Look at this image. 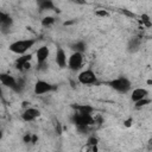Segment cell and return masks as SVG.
Instances as JSON below:
<instances>
[{
	"label": "cell",
	"mask_w": 152,
	"mask_h": 152,
	"mask_svg": "<svg viewBox=\"0 0 152 152\" xmlns=\"http://www.w3.org/2000/svg\"><path fill=\"white\" fill-rule=\"evenodd\" d=\"M49 55H50V50L48 46L43 45L40 48L37 49L36 51V59H37V66L40 68V66H44L48 58H49Z\"/></svg>",
	"instance_id": "obj_9"
},
{
	"label": "cell",
	"mask_w": 152,
	"mask_h": 152,
	"mask_svg": "<svg viewBox=\"0 0 152 152\" xmlns=\"http://www.w3.org/2000/svg\"><path fill=\"white\" fill-rule=\"evenodd\" d=\"M97 142H99V139L95 135H90L88 138V140H87V145L88 146H95V145H97Z\"/></svg>",
	"instance_id": "obj_20"
},
{
	"label": "cell",
	"mask_w": 152,
	"mask_h": 152,
	"mask_svg": "<svg viewBox=\"0 0 152 152\" xmlns=\"http://www.w3.org/2000/svg\"><path fill=\"white\" fill-rule=\"evenodd\" d=\"M40 116V110L38 108H34V107H27L23 114H21V119L25 121V122H31V121H34L36 119H38Z\"/></svg>",
	"instance_id": "obj_10"
},
{
	"label": "cell",
	"mask_w": 152,
	"mask_h": 152,
	"mask_svg": "<svg viewBox=\"0 0 152 152\" xmlns=\"http://www.w3.org/2000/svg\"><path fill=\"white\" fill-rule=\"evenodd\" d=\"M36 44V39L33 38H27V39H19L14 40L8 45V50L15 55H24L26 53L33 45Z\"/></svg>",
	"instance_id": "obj_2"
},
{
	"label": "cell",
	"mask_w": 152,
	"mask_h": 152,
	"mask_svg": "<svg viewBox=\"0 0 152 152\" xmlns=\"http://www.w3.org/2000/svg\"><path fill=\"white\" fill-rule=\"evenodd\" d=\"M95 15L100 18H106V17H109V12L106 10H97L95 11Z\"/></svg>",
	"instance_id": "obj_21"
},
{
	"label": "cell",
	"mask_w": 152,
	"mask_h": 152,
	"mask_svg": "<svg viewBox=\"0 0 152 152\" xmlns=\"http://www.w3.org/2000/svg\"><path fill=\"white\" fill-rule=\"evenodd\" d=\"M77 113H82V114H93L94 108L89 104H72L71 106Z\"/></svg>",
	"instance_id": "obj_15"
},
{
	"label": "cell",
	"mask_w": 152,
	"mask_h": 152,
	"mask_svg": "<svg viewBox=\"0 0 152 152\" xmlns=\"http://www.w3.org/2000/svg\"><path fill=\"white\" fill-rule=\"evenodd\" d=\"M71 122L75 126H81V125H87L90 126L95 122V119L93 118V114H82V113H75L71 116Z\"/></svg>",
	"instance_id": "obj_7"
},
{
	"label": "cell",
	"mask_w": 152,
	"mask_h": 152,
	"mask_svg": "<svg viewBox=\"0 0 152 152\" xmlns=\"http://www.w3.org/2000/svg\"><path fill=\"white\" fill-rule=\"evenodd\" d=\"M36 2L40 11H57L58 10L56 8L52 0H36Z\"/></svg>",
	"instance_id": "obj_13"
},
{
	"label": "cell",
	"mask_w": 152,
	"mask_h": 152,
	"mask_svg": "<svg viewBox=\"0 0 152 152\" xmlns=\"http://www.w3.org/2000/svg\"><path fill=\"white\" fill-rule=\"evenodd\" d=\"M77 81L83 86H91V84L97 83V77H96V74L91 69H86L78 74Z\"/></svg>",
	"instance_id": "obj_6"
},
{
	"label": "cell",
	"mask_w": 152,
	"mask_h": 152,
	"mask_svg": "<svg viewBox=\"0 0 152 152\" xmlns=\"http://www.w3.org/2000/svg\"><path fill=\"white\" fill-rule=\"evenodd\" d=\"M83 65V53L72 51V53L68 58L66 68L71 71H78Z\"/></svg>",
	"instance_id": "obj_5"
},
{
	"label": "cell",
	"mask_w": 152,
	"mask_h": 152,
	"mask_svg": "<svg viewBox=\"0 0 152 152\" xmlns=\"http://www.w3.org/2000/svg\"><path fill=\"white\" fill-rule=\"evenodd\" d=\"M32 137H33V134H30V133H27L26 135H24V138H23L24 142H26V144L32 142Z\"/></svg>",
	"instance_id": "obj_23"
},
{
	"label": "cell",
	"mask_w": 152,
	"mask_h": 152,
	"mask_svg": "<svg viewBox=\"0 0 152 152\" xmlns=\"http://www.w3.org/2000/svg\"><path fill=\"white\" fill-rule=\"evenodd\" d=\"M55 61H56V64L61 68V69H64L66 68V63H68V57H66V53L64 51L63 48L61 46H57V50H56V56H55Z\"/></svg>",
	"instance_id": "obj_11"
},
{
	"label": "cell",
	"mask_w": 152,
	"mask_h": 152,
	"mask_svg": "<svg viewBox=\"0 0 152 152\" xmlns=\"http://www.w3.org/2000/svg\"><path fill=\"white\" fill-rule=\"evenodd\" d=\"M56 89H57V86H55V84H52V83H50L48 81H44V80H37L34 86H33V93L37 96L51 93V91H53Z\"/></svg>",
	"instance_id": "obj_3"
},
{
	"label": "cell",
	"mask_w": 152,
	"mask_h": 152,
	"mask_svg": "<svg viewBox=\"0 0 152 152\" xmlns=\"http://www.w3.org/2000/svg\"><path fill=\"white\" fill-rule=\"evenodd\" d=\"M76 129L81 133V134H87L89 131V126L87 125H81V126H76Z\"/></svg>",
	"instance_id": "obj_22"
},
{
	"label": "cell",
	"mask_w": 152,
	"mask_h": 152,
	"mask_svg": "<svg viewBox=\"0 0 152 152\" xmlns=\"http://www.w3.org/2000/svg\"><path fill=\"white\" fill-rule=\"evenodd\" d=\"M148 90L146 89V88H135V89H133V91H132V94H131V100L133 101V102H137V101H139V100H141V99H144V97H147L148 96Z\"/></svg>",
	"instance_id": "obj_12"
},
{
	"label": "cell",
	"mask_w": 152,
	"mask_h": 152,
	"mask_svg": "<svg viewBox=\"0 0 152 152\" xmlns=\"http://www.w3.org/2000/svg\"><path fill=\"white\" fill-rule=\"evenodd\" d=\"M12 24H13V19L7 13L2 12L0 14V26L2 28H10L12 26Z\"/></svg>",
	"instance_id": "obj_14"
},
{
	"label": "cell",
	"mask_w": 152,
	"mask_h": 152,
	"mask_svg": "<svg viewBox=\"0 0 152 152\" xmlns=\"http://www.w3.org/2000/svg\"><path fill=\"white\" fill-rule=\"evenodd\" d=\"M0 84H1V83H0ZM1 96H2V89H1V86H0V97H1Z\"/></svg>",
	"instance_id": "obj_25"
},
{
	"label": "cell",
	"mask_w": 152,
	"mask_h": 152,
	"mask_svg": "<svg viewBox=\"0 0 152 152\" xmlns=\"http://www.w3.org/2000/svg\"><path fill=\"white\" fill-rule=\"evenodd\" d=\"M1 137H2V131H0V139H1Z\"/></svg>",
	"instance_id": "obj_26"
},
{
	"label": "cell",
	"mask_w": 152,
	"mask_h": 152,
	"mask_svg": "<svg viewBox=\"0 0 152 152\" xmlns=\"http://www.w3.org/2000/svg\"><path fill=\"white\" fill-rule=\"evenodd\" d=\"M0 83L7 88L13 89L14 91H20L21 90V84H19V82L15 80L14 76H12L8 72H0Z\"/></svg>",
	"instance_id": "obj_4"
},
{
	"label": "cell",
	"mask_w": 152,
	"mask_h": 152,
	"mask_svg": "<svg viewBox=\"0 0 152 152\" xmlns=\"http://www.w3.org/2000/svg\"><path fill=\"white\" fill-rule=\"evenodd\" d=\"M148 103H151V99H148V96H147V97H144V99L134 102V106H135V108H141V107H145Z\"/></svg>",
	"instance_id": "obj_19"
},
{
	"label": "cell",
	"mask_w": 152,
	"mask_h": 152,
	"mask_svg": "<svg viewBox=\"0 0 152 152\" xmlns=\"http://www.w3.org/2000/svg\"><path fill=\"white\" fill-rule=\"evenodd\" d=\"M106 84L109 88H112L113 90H115L116 93H120V94H126L132 89L131 81L125 76H119V77H115L110 81H107Z\"/></svg>",
	"instance_id": "obj_1"
},
{
	"label": "cell",
	"mask_w": 152,
	"mask_h": 152,
	"mask_svg": "<svg viewBox=\"0 0 152 152\" xmlns=\"http://www.w3.org/2000/svg\"><path fill=\"white\" fill-rule=\"evenodd\" d=\"M132 124H133V118H128V119H126V120L124 121V125H125L126 127H131Z\"/></svg>",
	"instance_id": "obj_24"
},
{
	"label": "cell",
	"mask_w": 152,
	"mask_h": 152,
	"mask_svg": "<svg viewBox=\"0 0 152 152\" xmlns=\"http://www.w3.org/2000/svg\"><path fill=\"white\" fill-rule=\"evenodd\" d=\"M31 59H32V55L31 53L19 55V57L14 62V66L18 70H27V69L31 68Z\"/></svg>",
	"instance_id": "obj_8"
},
{
	"label": "cell",
	"mask_w": 152,
	"mask_h": 152,
	"mask_svg": "<svg viewBox=\"0 0 152 152\" xmlns=\"http://www.w3.org/2000/svg\"><path fill=\"white\" fill-rule=\"evenodd\" d=\"M140 43L141 40L139 38H132L129 42H128V45H127V49L129 52H135L139 48H140Z\"/></svg>",
	"instance_id": "obj_17"
},
{
	"label": "cell",
	"mask_w": 152,
	"mask_h": 152,
	"mask_svg": "<svg viewBox=\"0 0 152 152\" xmlns=\"http://www.w3.org/2000/svg\"><path fill=\"white\" fill-rule=\"evenodd\" d=\"M55 21H56L55 17L46 15V17H44V18L42 19L40 24H42V26H44V27H50V26H52V25L55 24Z\"/></svg>",
	"instance_id": "obj_18"
},
{
	"label": "cell",
	"mask_w": 152,
	"mask_h": 152,
	"mask_svg": "<svg viewBox=\"0 0 152 152\" xmlns=\"http://www.w3.org/2000/svg\"><path fill=\"white\" fill-rule=\"evenodd\" d=\"M69 48L72 50V51H76V52H84L86 49H87V44L83 42V40H77V42H74L69 45Z\"/></svg>",
	"instance_id": "obj_16"
}]
</instances>
